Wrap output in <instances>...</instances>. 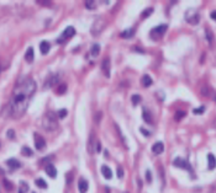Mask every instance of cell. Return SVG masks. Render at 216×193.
Segmentation results:
<instances>
[{"mask_svg":"<svg viewBox=\"0 0 216 193\" xmlns=\"http://www.w3.org/2000/svg\"><path fill=\"white\" fill-rule=\"evenodd\" d=\"M68 114V112H67V110L65 108H62V110H59V112H58V117L59 118H64L65 116Z\"/></svg>","mask_w":216,"mask_h":193,"instance_id":"obj_33","label":"cell"},{"mask_svg":"<svg viewBox=\"0 0 216 193\" xmlns=\"http://www.w3.org/2000/svg\"><path fill=\"white\" fill-rule=\"evenodd\" d=\"M206 38H207V41H209V43L211 46L213 42H214V35H213V32H211L210 30H206Z\"/></svg>","mask_w":216,"mask_h":193,"instance_id":"obj_27","label":"cell"},{"mask_svg":"<svg viewBox=\"0 0 216 193\" xmlns=\"http://www.w3.org/2000/svg\"><path fill=\"white\" fill-rule=\"evenodd\" d=\"M204 111H205V107H204V106H203V107L195 108V110L193 111V112H194L195 114H203V113H204Z\"/></svg>","mask_w":216,"mask_h":193,"instance_id":"obj_34","label":"cell"},{"mask_svg":"<svg viewBox=\"0 0 216 193\" xmlns=\"http://www.w3.org/2000/svg\"><path fill=\"white\" fill-rule=\"evenodd\" d=\"M167 28H168L167 25H159V26H157V27L153 28V30L151 31V33H149V36H151V38L155 39V41L161 39L162 37H163V35L165 33Z\"/></svg>","mask_w":216,"mask_h":193,"instance_id":"obj_3","label":"cell"},{"mask_svg":"<svg viewBox=\"0 0 216 193\" xmlns=\"http://www.w3.org/2000/svg\"><path fill=\"white\" fill-rule=\"evenodd\" d=\"M141 83H142V86H144V87H148V86H151L153 80L152 77L148 75V74H144V75L142 76V79H141Z\"/></svg>","mask_w":216,"mask_h":193,"instance_id":"obj_16","label":"cell"},{"mask_svg":"<svg viewBox=\"0 0 216 193\" xmlns=\"http://www.w3.org/2000/svg\"><path fill=\"white\" fill-rule=\"evenodd\" d=\"M142 118L144 120V122L148 123V124H152V114L149 113V111L148 110H143V112H142Z\"/></svg>","mask_w":216,"mask_h":193,"instance_id":"obj_19","label":"cell"},{"mask_svg":"<svg viewBox=\"0 0 216 193\" xmlns=\"http://www.w3.org/2000/svg\"><path fill=\"white\" fill-rule=\"evenodd\" d=\"M34 138H35V148L37 150H43L45 146H46V140L42 135H40L38 133H35L34 134Z\"/></svg>","mask_w":216,"mask_h":193,"instance_id":"obj_6","label":"cell"},{"mask_svg":"<svg viewBox=\"0 0 216 193\" xmlns=\"http://www.w3.org/2000/svg\"><path fill=\"white\" fill-rule=\"evenodd\" d=\"M95 151H97V153H100V151H101V145H100V142H98V143H97V150H95Z\"/></svg>","mask_w":216,"mask_h":193,"instance_id":"obj_38","label":"cell"},{"mask_svg":"<svg viewBox=\"0 0 216 193\" xmlns=\"http://www.w3.org/2000/svg\"><path fill=\"white\" fill-rule=\"evenodd\" d=\"M42 126L48 132H52L55 130L57 127H58V121H57V117H56V113L49 111V112L46 113V116L43 117V122H42Z\"/></svg>","mask_w":216,"mask_h":193,"instance_id":"obj_2","label":"cell"},{"mask_svg":"<svg viewBox=\"0 0 216 193\" xmlns=\"http://www.w3.org/2000/svg\"><path fill=\"white\" fill-rule=\"evenodd\" d=\"M152 11H153L152 7H148V9H146V10H144V11L142 12V15H141V17H142V19H146V17H148V16L152 14Z\"/></svg>","mask_w":216,"mask_h":193,"instance_id":"obj_29","label":"cell"},{"mask_svg":"<svg viewBox=\"0 0 216 193\" xmlns=\"http://www.w3.org/2000/svg\"><path fill=\"white\" fill-rule=\"evenodd\" d=\"M173 166L179 167V169L188 170L189 172H192V166H190V164H189L188 161H186V160L182 159V158H177V159H174V161H173Z\"/></svg>","mask_w":216,"mask_h":193,"instance_id":"obj_5","label":"cell"},{"mask_svg":"<svg viewBox=\"0 0 216 193\" xmlns=\"http://www.w3.org/2000/svg\"><path fill=\"white\" fill-rule=\"evenodd\" d=\"M7 138H10V139H14V138H15V132H14L12 129L7 130Z\"/></svg>","mask_w":216,"mask_h":193,"instance_id":"obj_35","label":"cell"},{"mask_svg":"<svg viewBox=\"0 0 216 193\" xmlns=\"http://www.w3.org/2000/svg\"><path fill=\"white\" fill-rule=\"evenodd\" d=\"M185 19L186 21L192 25H196L199 22V20H200V16H199V12H196L195 10H188L185 14Z\"/></svg>","mask_w":216,"mask_h":193,"instance_id":"obj_4","label":"cell"},{"mask_svg":"<svg viewBox=\"0 0 216 193\" xmlns=\"http://www.w3.org/2000/svg\"><path fill=\"white\" fill-rule=\"evenodd\" d=\"M74 35H76V30H74V27H72V26L67 27L63 31V33H62L61 38L58 39V43H62V41H63V39H68V38H70V37H73Z\"/></svg>","mask_w":216,"mask_h":193,"instance_id":"obj_7","label":"cell"},{"mask_svg":"<svg viewBox=\"0 0 216 193\" xmlns=\"http://www.w3.org/2000/svg\"><path fill=\"white\" fill-rule=\"evenodd\" d=\"M101 70L104 73V75L106 77H110V70H111V63L109 59H104L101 63Z\"/></svg>","mask_w":216,"mask_h":193,"instance_id":"obj_8","label":"cell"},{"mask_svg":"<svg viewBox=\"0 0 216 193\" xmlns=\"http://www.w3.org/2000/svg\"><path fill=\"white\" fill-rule=\"evenodd\" d=\"M36 91V83L31 77H25L20 80L15 86L12 96L9 104V114L10 117L19 120L26 112L27 106L30 104L31 97Z\"/></svg>","mask_w":216,"mask_h":193,"instance_id":"obj_1","label":"cell"},{"mask_svg":"<svg viewBox=\"0 0 216 193\" xmlns=\"http://www.w3.org/2000/svg\"><path fill=\"white\" fill-rule=\"evenodd\" d=\"M56 80H57V76H56V75H52L47 81H46V84H45V89L52 87V86L56 84Z\"/></svg>","mask_w":216,"mask_h":193,"instance_id":"obj_21","label":"cell"},{"mask_svg":"<svg viewBox=\"0 0 216 193\" xmlns=\"http://www.w3.org/2000/svg\"><path fill=\"white\" fill-rule=\"evenodd\" d=\"M27 192H28V184L26 182L21 181L19 186V193H27Z\"/></svg>","mask_w":216,"mask_h":193,"instance_id":"obj_22","label":"cell"},{"mask_svg":"<svg viewBox=\"0 0 216 193\" xmlns=\"http://www.w3.org/2000/svg\"><path fill=\"white\" fill-rule=\"evenodd\" d=\"M49 49H51V44H49L47 41H42L40 44V51L42 54H47V53L49 52Z\"/></svg>","mask_w":216,"mask_h":193,"instance_id":"obj_14","label":"cell"},{"mask_svg":"<svg viewBox=\"0 0 216 193\" xmlns=\"http://www.w3.org/2000/svg\"><path fill=\"white\" fill-rule=\"evenodd\" d=\"M207 162H209V170H214L216 167V158L213 154L207 155Z\"/></svg>","mask_w":216,"mask_h":193,"instance_id":"obj_18","label":"cell"},{"mask_svg":"<svg viewBox=\"0 0 216 193\" xmlns=\"http://www.w3.org/2000/svg\"><path fill=\"white\" fill-rule=\"evenodd\" d=\"M117 177L119 178H122L124 177V170H122V167H117Z\"/></svg>","mask_w":216,"mask_h":193,"instance_id":"obj_36","label":"cell"},{"mask_svg":"<svg viewBox=\"0 0 216 193\" xmlns=\"http://www.w3.org/2000/svg\"><path fill=\"white\" fill-rule=\"evenodd\" d=\"M210 16H211V19L215 20V21H216V11H213V12H211Z\"/></svg>","mask_w":216,"mask_h":193,"instance_id":"obj_40","label":"cell"},{"mask_svg":"<svg viewBox=\"0 0 216 193\" xmlns=\"http://www.w3.org/2000/svg\"><path fill=\"white\" fill-rule=\"evenodd\" d=\"M67 181H68V183H70V182H72V174H68L67 175Z\"/></svg>","mask_w":216,"mask_h":193,"instance_id":"obj_41","label":"cell"},{"mask_svg":"<svg viewBox=\"0 0 216 193\" xmlns=\"http://www.w3.org/2000/svg\"><path fill=\"white\" fill-rule=\"evenodd\" d=\"M21 154L24 155V156H32V150L30 149V148H27V146H24L22 149H21Z\"/></svg>","mask_w":216,"mask_h":193,"instance_id":"obj_24","label":"cell"},{"mask_svg":"<svg viewBox=\"0 0 216 193\" xmlns=\"http://www.w3.org/2000/svg\"><path fill=\"white\" fill-rule=\"evenodd\" d=\"M45 171H46V174H47L49 177H52V178H55L56 176H57V170H56V167L53 166L52 164H48V165H46Z\"/></svg>","mask_w":216,"mask_h":193,"instance_id":"obj_12","label":"cell"},{"mask_svg":"<svg viewBox=\"0 0 216 193\" xmlns=\"http://www.w3.org/2000/svg\"><path fill=\"white\" fill-rule=\"evenodd\" d=\"M6 165L9 166L11 170H16V169H20V167H21V162L16 159H9L6 161Z\"/></svg>","mask_w":216,"mask_h":193,"instance_id":"obj_13","label":"cell"},{"mask_svg":"<svg viewBox=\"0 0 216 193\" xmlns=\"http://www.w3.org/2000/svg\"><path fill=\"white\" fill-rule=\"evenodd\" d=\"M99 53H100V46H99L98 43L93 44V47H91V49H90V54L93 57H98Z\"/></svg>","mask_w":216,"mask_h":193,"instance_id":"obj_20","label":"cell"},{"mask_svg":"<svg viewBox=\"0 0 216 193\" xmlns=\"http://www.w3.org/2000/svg\"><path fill=\"white\" fill-rule=\"evenodd\" d=\"M4 186H5V188L7 191H12L14 190V184H12L10 181H7V180H4Z\"/></svg>","mask_w":216,"mask_h":193,"instance_id":"obj_30","label":"cell"},{"mask_svg":"<svg viewBox=\"0 0 216 193\" xmlns=\"http://www.w3.org/2000/svg\"><path fill=\"white\" fill-rule=\"evenodd\" d=\"M65 90H67V85L65 84H62L59 87H58V90H57V93L58 95H62V93H64L65 92Z\"/></svg>","mask_w":216,"mask_h":193,"instance_id":"obj_31","label":"cell"},{"mask_svg":"<svg viewBox=\"0 0 216 193\" xmlns=\"http://www.w3.org/2000/svg\"><path fill=\"white\" fill-rule=\"evenodd\" d=\"M101 174H103V176H104V177H105L106 180H110L111 177H113V171L110 170V167H107V166H105V165L101 167Z\"/></svg>","mask_w":216,"mask_h":193,"instance_id":"obj_17","label":"cell"},{"mask_svg":"<svg viewBox=\"0 0 216 193\" xmlns=\"http://www.w3.org/2000/svg\"><path fill=\"white\" fill-rule=\"evenodd\" d=\"M97 140H95V137L94 134H90L89 137V140H88V153L89 154H94L95 151V144H97Z\"/></svg>","mask_w":216,"mask_h":193,"instance_id":"obj_10","label":"cell"},{"mask_svg":"<svg viewBox=\"0 0 216 193\" xmlns=\"http://www.w3.org/2000/svg\"><path fill=\"white\" fill-rule=\"evenodd\" d=\"M35 183H36V186L40 187V188H47V183H46V181L42 178H37L35 181Z\"/></svg>","mask_w":216,"mask_h":193,"instance_id":"obj_23","label":"cell"},{"mask_svg":"<svg viewBox=\"0 0 216 193\" xmlns=\"http://www.w3.org/2000/svg\"><path fill=\"white\" fill-rule=\"evenodd\" d=\"M141 133H142L143 135H146V137H148V135H149V132H147L144 128H141Z\"/></svg>","mask_w":216,"mask_h":193,"instance_id":"obj_39","label":"cell"},{"mask_svg":"<svg viewBox=\"0 0 216 193\" xmlns=\"http://www.w3.org/2000/svg\"><path fill=\"white\" fill-rule=\"evenodd\" d=\"M131 100H132V105L134 106H137L140 104V101H141V96L140 95H134L131 97Z\"/></svg>","mask_w":216,"mask_h":193,"instance_id":"obj_28","label":"cell"},{"mask_svg":"<svg viewBox=\"0 0 216 193\" xmlns=\"http://www.w3.org/2000/svg\"><path fill=\"white\" fill-rule=\"evenodd\" d=\"M183 117H185V112H184V111H182V110H178L177 112H176V116H174V118H176L177 121H180Z\"/></svg>","mask_w":216,"mask_h":193,"instance_id":"obj_25","label":"cell"},{"mask_svg":"<svg viewBox=\"0 0 216 193\" xmlns=\"http://www.w3.org/2000/svg\"><path fill=\"white\" fill-rule=\"evenodd\" d=\"M0 146H1V143H0Z\"/></svg>","mask_w":216,"mask_h":193,"instance_id":"obj_42","label":"cell"},{"mask_svg":"<svg viewBox=\"0 0 216 193\" xmlns=\"http://www.w3.org/2000/svg\"><path fill=\"white\" fill-rule=\"evenodd\" d=\"M163 150H164V145H163V143H162V142H157L152 146V151H153V154H156V155L162 154V153H163Z\"/></svg>","mask_w":216,"mask_h":193,"instance_id":"obj_11","label":"cell"},{"mask_svg":"<svg viewBox=\"0 0 216 193\" xmlns=\"http://www.w3.org/2000/svg\"><path fill=\"white\" fill-rule=\"evenodd\" d=\"M146 178H147V182L151 183L152 182V176H151V171H147L146 172Z\"/></svg>","mask_w":216,"mask_h":193,"instance_id":"obj_37","label":"cell"},{"mask_svg":"<svg viewBox=\"0 0 216 193\" xmlns=\"http://www.w3.org/2000/svg\"><path fill=\"white\" fill-rule=\"evenodd\" d=\"M132 35H134V30H126L124 31L121 33V37H125V38H127V37H131Z\"/></svg>","mask_w":216,"mask_h":193,"instance_id":"obj_32","label":"cell"},{"mask_svg":"<svg viewBox=\"0 0 216 193\" xmlns=\"http://www.w3.org/2000/svg\"><path fill=\"white\" fill-rule=\"evenodd\" d=\"M34 57H35V54H34V48L32 47H30L26 51V53H25V60L27 61V63H32L34 61Z\"/></svg>","mask_w":216,"mask_h":193,"instance_id":"obj_15","label":"cell"},{"mask_svg":"<svg viewBox=\"0 0 216 193\" xmlns=\"http://www.w3.org/2000/svg\"><path fill=\"white\" fill-rule=\"evenodd\" d=\"M126 193H127V192H126Z\"/></svg>","mask_w":216,"mask_h":193,"instance_id":"obj_43","label":"cell"},{"mask_svg":"<svg viewBox=\"0 0 216 193\" xmlns=\"http://www.w3.org/2000/svg\"><path fill=\"white\" fill-rule=\"evenodd\" d=\"M85 6L88 7V9H95L97 4H95L94 0H85Z\"/></svg>","mask_w":216,"mask_h":193,"instance_id":"obj_26","label":"cell"},{"mask_svg":"<svg viewBox=\"0 0 216 193\" xmlns=\"http://www.w3.org/2000/svg\"><path fill=\"white\" fill-rule=\"evenodd\" d=\"M89 188V183L85 178H80L79 182H78V190H79L80 193H86Z\"/></svg>","mask_w":216,"mask_h":193,"instance_id":"obj_9","label":"cell"}]
</instances>
